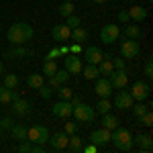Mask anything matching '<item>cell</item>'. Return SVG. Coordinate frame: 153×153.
Masks as SVG:
<instances>
[{
  "instance_id": "1",
  "label": "cell",
  "mask_w": 153,
  "mask_h": 153,
  "mask_svg": "<svg viewBox=\"0 0 153 153\" xmlns=\"http://www.w3.org/2000/svg\"><path fill=\"white\" fill-rule=\"evenodd\" d=\"M35 37V31H33V27L29 23H12L10 29H8V33H6V39L10 41V45H25V43H29L31 39Z\"/></svg>"
},
{
  "instance_id": "2",
  "label": "cell",
  "mask_w": 153,
  "mask_h": 153,
  "mask_svg": "<svg viewBox=\"0 0 153 153\" xmlns=\"http://www.w3.org/2000/svg\"><path fill=\"white\" fill-rule=\"evenodd\" d=\"M110 143L117 147L118 151H131L133 149V135H131L127 129H120V127H117V129L110 133Z\"/></svg>"
},
{
  "instance_id": "3",
  "label": "cell",
  "mask_w": 153,
  "mask_h": 153,
  "mask_svg": "<svg viewBox=\"0 0 153 153\" xmlns=\"http://www.w3.org/2000/svg\"><path fill=\"white\" fill-rule=\"evenodd\" d=\"M27 139L31 143H39V145H45L49 139V129L45 125H33L31 129H27Z\"/></svg>"
},
{
  "instance_id": "4",
  "label": "cell",
  "mask_w": 153,
  "mask_h": 153,
  "mask_svg": "<svg viewBox=\"0 0 153 153\" xmlns=\"http://www.w3.org/2000/svg\"><path fill=\"white\" fill-rule=\"evenodd\" d=\"M71 114L76 117V120H80V123H90V120H94L96 110H94V108H92L90 104L78 102V104H74V110H71Z\"/></svg>"
},
{
  "instance_id": "5",
  "label": "cell",
  "mask_w": 153,
  "mask_h": 153,
  "mask_svg": "<svg viewBox=\"0 0 153 153\" xmlns=\"http://www.w3.org/2000/svg\"><path fill=\"white\" fill-rule=\"evenodd\" d=\"M118 37H120V29H118V25H114V23H108L100 29V41H102L104 45L117 43Z\"/></svg>"
},
{
  "instance_id": "6",
  "label": "cell",
  "mask_w": 153,
  "mask_h": 153,
  "mask_svg": "<svg viewBox=\"0 0 153 153\" xmlns=\"http://www.w3.org/2000/svg\"><path fill=\"white\" fill-rule=\"evenodd\" d=\"M141 53V45H139V41L137 39H123V43H120V55L125 59H133L137 57Z\"/></svg>"
},
{
  "instance_id": "7",
  "label": "cell",
  "mask_w": 153,
  "mask_h": 153,
  "mask_svg": "<svg viewBox=\"0 0 153 153\" xmlns=\"http://www.w3.org/2000/svg\"><path fill=\"white\" fill-rule=\"evenodd\" d=\"M68 141H70V135H68L65 131H57V133L49 135V139H47V143L51 145V149H55V151L68 149Z\"/></svg>"
},
{
  "instance_id": "8",
  "label": "cell",
  "mask_w": 153,
  "mask_h": 153,
  "mask_svg": "<svg viewBox=\"0 0 153 153\" xmlns=\"http://www.w3.org/2000/svg\"><path fill=\"white\" fill-rule=\"evenodd\" d=\"M71 110H74L71 100H57L55 104L51 106L53 117H57V118H70L71 117Z\"/></svg>"
},
{
  "instance_id": "9",
  "label": "cell",
  "mask_w": 153,
  "mask_h": 153,
  "mask_svg": "<svg viewBox=\"0 0 153 153\" xmlns=\"http://www.w3.org/2000/svg\"><path fill=\"white\" fill-rule=\"evenodd\" d=\"M129 92L135 100H147L151 96V86H149V82H141L139 80V82L133 84V88H131Z\"/></svg>"
},
{
  "instance_id": "10",
  "label": "cell",
  "mask_w": 153,
  "mask_h": 153,
  "mask_svg": "<svg viewBox=\"0 0 153 153\" xmlns=\"http://www.w3.org/2000/svg\"><path fill=\"white\" fill-rule=\"evenodd\" d=\"M133 102H135V98L131 96V92L123 88V90H118V92H117L112 106H117L118 110H127V108H131V106H133Z\"/></svg>"
},
{
  "instance_id": "11",
  "label": "cell",
  "mask_w": 153,
  "mask_h": 153,
  "mask_svg": "<svg viewBox=\"0 0 153 153\" xmlns=\"http://www.w3.org/2000/svg\"><path fill=\"white\" fill-rule=\"evenodd\" d=\"M63 68H65V70L70 71V76H78V74H80V71H82V59L78 57V55H76V53H68V55H63Z\"/></svg>"
},
{
  "instance_id": "12",
  "label": "cell",
  "mask_w": 153,
  "mask_h": 153,
  "mask_svg": "<svg viewBox=\"0 0 153 153\" xmlns=\"http://www.w3.org/2000/svg\"><path fill=\"white\" fill-rule=\"evenodd\" d=\"M108 82H110L112 88L123 90V88L129 86V76H127V71H125V70H112V74L108 76Z\"/></svg>"
},
{
  "instance_id": "13",
  "label": "cell",
  "mask_w": 153,
  "mask_h": 153,
  "mask_svg": "<svg viewBox=\"0 0 153 153\" xmlns=\"http://www.w3.org/2000/svg\"><path fill=\"white\" fill-rule=\"evenodd\" d=\"M82 53H84V59H86V63H94V65H98V63L104 59V53H102V49L96 47V45L84 47V49H82Z\"/></svg>"
},
{
  "instance_id": "14",
  "label": "cell",
  "mask_w": 153,
  "mask_h": 153,
  "mask_svg": "<svg viewBox=\"0 0 153 153\" xmlns=\"http://www.w3.org/2000/svg\"><path fill=\"white\" fill-rule=\"evenodd\" d=\"M112 90H114V88L110 86L108 78H100V76H98V78L94 80V92L100 96V98H110Z\"/></svg>"
},
{
  "instance_id": "15",
  "label": "cell",
  "mask_w": 153,
  "mask_h": 153,
  "mask_svg": "<svg viewBox=\"0 0 153 153\" xmlns=\"http://www.w3.org/2000/svg\"><path fill=\"white\" fill-rule=\"evenodd\" d=\"M70 33H71V29L65 23L55 25V27L51 29V39L57 41V43H65V41H70Z\"/></svg>"
},
{
  "instance_id": "16",
  "label": "cell",
  "mask_w": 153,
  "mask_h": 153,
  "mask_svg": "<svg viewBox=\"0 0 153 153\" xmlns=\"http://www.w3.org/2000/svg\"><path fill=\"white\" fill-rule=\"evenodd\" d=\"M12 112L16 114V117H27V114H31V110H33V104H31V100H23V98H16V100H12Z\"/></svg>"
},
{
  "instance_id": "17",
  "label": "cell",
  "mask_w": 153,
  "mask_h": 153,
  "mask_svg": "<svg viewBox=\"0 0 153 153\" xmlns=\"http://www.w3.org/2000/svg\"><path fill=\"white\" fill-rule=\"evenodd\" d=\"M133 145H137L143 153H149L153 149V139L149 133H139V135L133 137Z\"/></svg>"
},
{
  "instance_id": "18",
  "label": "cell",
  "mask_w": 153,
  "mask_h": 153,
  "mask_svg": "<svg viewBox=\"0 0 153 153\" xmlns=\"http://www.w3.org/2000/svg\"><path fill=\"white\" fill-rule=\"evenodd\" d=\"M110 133L112 131L108 129H98V131H92V135H90V143H94L96 147H102V145H108L110 143Z\"/></svg>"
},
{
  "instance_id": "19",
  "label": "cell",
  "mask_w": 153,
  "mask_h": 153,
  "mask_svg": "<svg viewBox=\"0 0 153 153\" xmlns=\"http://www.w3.org/2000/svg\"><path fill=\"white\" fill-rule=\"evenodd\" d=\"M29 55H33V51L31 49H27L25 45H12L6 53H4V57L6 59H14V57H29Z\"/></svg>"
},
{
  "instance_id": "20",
  "label": "cell",
  "mask_w": 153,
  "mask_h": 153,
  "mask_svg": "<svg viewBox=\"0 0 153 153\" xmlns=\"http://www.w3.org/2000/svg\"><path fill=\"white\" fill-rule=\"evenodd\" d=\"M147 8L145 6H131L129 8V16H131V21H135V23H143L145 19H147Z\"/></svg>"
},
{
  "instance_id": "21",
  "label": "cell",
  "mask_w": 153,
  "mask_h": 153,
  "mask_svg": "<svg viewBox=\"0 0 153 153\" xmlns=\"http://www.w3.org/2000/svg\"><path fill=\"white\" fill-rule=\"evenodd\" d=\"M16 98H19L16 90H10L6 86H0V102L2 104H10L12 100H16Z\"/></svg>"
},
{
  "instance_id": "22",
  "label": "cell",
  "mask_w": 153,
  "mask_h": 153,
  "mask_svg": "<svg viewBox=\"0 0 153 153\" xmlns=\"http://www.w3.org/2000/svg\"><path fill=\"white\" fill-rule=\"evenodd\" d=\"M112 70H114V68H112V59L108 57V55H104V59L98 63V71H100V76H102V78H108V76L112 74Z\"/></svg>"
},
{
  "instance_id": "23",
  "label": "cell",
  "mask_w": 153,
  "mask_h": 153,
  "mask_svg": "<svg viewBox=\"0 0 153 153\" xmlns=\"http://www.w3.org/2000/svg\"><path fill=\"white\" fill-rule=\"evenodd\" d=\"M86 39H88V33H86V29H82V25L76 27V29H71L70 41H74V43H84Z\"/></svg>"
},
{
  "instance_id": "24",
  "label": "cell",
  "mask_w": 153,
  "mask_h": 153,
  "mask_svg": "<svg viewBox=\"0 0 153 153\" xmlns=\"http://www.w3.org/2000/svg\"><path fill=\"white\" fill-rule=\"evenodd\" d=\"M102 127L108 129V131H114L118 127V117L110 114V112H104V114H102Z\"/></svg>"
},
{
  "instance_id": "25",
  "label": "cell",
  "mask_w": 153,
  "mask_h": 153,
  "mask_svg": "<svg viewBox=\"0 0 153 153\" xmlns=\"http://www.w3.org/2000/svg\"><path fill=\"white\" fill-rule=\"evenodd\" d=\"M82 74L86 80H96L98 76H100V71H98V65H94V63H86V68H82Z\"/></svg>"
},
{
  "instance_id": "26",
  "label": "cell",
  "mask_w": 153,
  "mask_h": 153,
  "mask_svg": "<svg viewBox=\"0 0 153 153\" xmlns=\"http://www.w3.org/2000/svg\"><path fill=\"white\" fill-rule=\"evenodd\" d=\"M125 37L127 39H141L143 37V31L139 25H127L125 27Z\"/></svg>"
},
{
  "instance_id": "27",
  "label": "cell",
  "mask_w": 153,
  "mask_h": 153,
  "mask_svg": "<svg viewBox=\"0 0 153 153\" xmlns=\"http://www.w3.org/2000/svg\"><path fill=\"white\" fill-rule=\"evenodd\" d=\"M10 135L16 141H25V139H27V127H25V125H12Z\"/></svg>"
},
{
  "instance_id": "28",
  "label": "cell",
  "mask_w": 153,
  "mask_h": 153,
  "mask_svg": "<svg viewBox=\"0 0 153 153\" xmlns=\"http://www.w3.org/2000/svg\"><path fill=\"white\" fill-rule=\"evenodd\" d=\"M43 78H45V76H43V74H31V76H29V78H27V84H29V88H41V86H43V84H45V80H43Z\"/></svg>"
},
{
  "instance_id": "29",
  "label": "cell",
  "mask_w": 153,
  "mask_h": 153,
  "mask_svg": "<svg viewBox=\"0 0 153 153\" xmlns=\"http://www.w3.org/2000/svg\"><path fill=\"white\" fill-rule=\"evenodd\" d=\"M55 71H57L55 59H45V61H43V76H45V78H51Z\"/></svg>"
},
{
  "instance_id": "30",
  "label": "cell",
  "mask_w": 153,
  "mask_h": 153,
  "mask_svg": "<svg viewBox=\"0 0 153 153\" xmlns=\"http://www.w3.org/2000/svg\"><path fill=\"white\" fill-rule=\"evenodd\" d=\"M110 108H112V102L108 100V98H100L98 102H96V112H100V114H104V112H110Z\"/></svg>"
},
{
  "instance_id": "31",
  "label": "cell",
  "mask_w": 153,
  "mask_h": 153,
  "mask_svg": "<svg viewBox=\"0 0 153 153\" xmlns=\"http://www.w3.org/2000/svg\"><path fill=\"white\" fill-rule=\"evenodd\" d=\"M82 147H84L82 139H80L78 135H70V141H68V149H71V151L76 153V151H82Z\"/></svg>"
},
{
  "instance_id": "32",
  "label": "cell",
  "mask_w": 153,
  "mask_h": 153,
  "mask_svg": "<svg viewBox=\"0 0 153 153\" xmlns=\"http://www.w3.org/2000/svg\"><path fill=\"white\" fill-rule=\"evenodd\" d=\"M74 14V4H71V0H63V4H59V16H70Z\"/></svg>"
},
{
  "instance_id": "33",
  "label": "cell",
  "mask_w": 153,
  "mask_h": 153,
  "mask_svg": "<svg viewBox=\"0 0 153 153\" xmlns=\"http://www.w3.org/2000/svg\"><path fill=\"white\" fill-rule=\"evenodd\" d=\"M4 86L10 88V90H14V88L19 86V76H14V74H6V76H4Z\"/></svg>"
},
{
  "instance_id": "34",
  "label": "cell",
  "mask_w": 153,
  "mask_h": 153,
  "mask_svg": "<svg viewBox=\"0 0 153 153\" xmlns=\"http://www.w3.org/2000/svg\"><path fill=\"white\" fill-rule=\"evenodd\" d=\"M53 78H55L59 84H65L68 80H70V71L65 70V68H63V70H59V68H57V71L53 74Z\"/></svg>"
},
{
  "instance_id": "35",
  "label": "cell",
  "mask_w": 153,
  "mask_h": 153,
  "mask_svg": "<svg viewBox=\"0 0 153 153\" xmlns=\"http://www.w3.org/2000/svg\"><path fill=\"white\" fill-rule=\"evenodd\" d=\"M55 92H57L59 100H70L71 96H74V92H71V88H63V84L59 86V88H57V90H55Z\"/></svg>"
},
{
  "instance_id": "36",
  "label": "cell",
  "mask_w": 153,
  "mask_h": 153,
  "mask_svg": "<svg viewBox=\"0 0 153 153\" xmlns=\"http://www.w3.org/2000/svg\"><path fill=\"white\" fill-rule=\"evenodd\" d=\"M65 25L70 27V29H76V27H80L82 21H80V16L78 14H70V16H65Z\"/></svg>"
},
{
  "instance_id": "37",
  "label": "cell",
  "mask_w": 153,
  "mask_h": 153,
  "mask_svg": "<svg viewBox=\"0 0 153 153\" xmlns=\"http://www.w3.org/2000/svg\"><path fill=\"white\" fill-rule=\"evenodd\" d=\"M37 90H39V96H41V98H45V100L51 98V94H53V88L47 86V84H43V86H41V88H37Z\"/></svg>"
},
{
  "instance_id": "38",
  "label": "cell",
  "mask_w": 153,
  "mask_h": 153,
  "mask_svg": "<svg viewBox=\"0 0 153 153\" xmlns=\"http://www.w3.org/2000/svg\"><path fill=\"white\" fill-rule=\"evenodd\" d=\"M143 74L147 76V80L153 78V59L151 57H147V61H145V70H143Z\"/></svg>"
},
{
  "instance_id": "39",
  "label": "cell",
  "mask_w": 153,
  "mask_h": 153,
  "mask_svg": "<svg viewBox=\"0 0 153 153\" xmlns=\"http://www.w3.org/2000/svg\"><path fill=\"white\" fill-rule=\"evenodd\" d=\"M139 123H141V125H145V127H151V125H153V114L147 110L145 114H141V117H139Z\"/></svg>"
},
{
  "instance_id": "40",
  "label": "cell",
  "mask_w": 153,
  "mask_h": 153,
  "mask_svg": "<svg viewBox=\"0 0 153 153\" xmlns=\"http://www.w3.org/2000/svg\"><path fill=\"white\" fill-rule=\"evenodd\" d=\"M31 149H33V143L29 141V139L21 141V145H19V151L21 153H31Z\"/></svg>"
},
{
  "instance_id": "41",
  "label": "cell",
  "mask_w": 153,
  "mask_h": 153,
  "mask_svg": "<svg viewBox=\"0 0 153 153\" xmlns=\"http://www.w3.org/2000/svg\"><path fill=\"white\" fill-rule=\"evenodd\" d=\"M65 133H68V135H76V133H78V125H76V123H74V120H68V123H65Z\"/></svg>"
},
{
  "instance_id": "42",
  "label": "cell",
  "mask_w": 153,
  "mask_h": 153,
  "mask_svg": "<svg viewBox=\"0 0 153 153\" xmlns=\"http://www.w3.org/2000/svg\"><path fill=\"white\" fill-rule=\"evenodd\" d=\"M112 68L114 70H125V57H114L112 59Z\"/></svg>"
},
{
  "instance_id": "43",
  "label": "cell",
  "mask_w": 153,
  "mask_h": 153,
  "mask_svg": "<svg viewBox=\"0 0 153 153\" xmlns=\"http://www.w3.org/2000/svg\"><path fill=\"white\" fill-rule=\"evenodd\" d=\"M82 43H71L70 45V53H76V55H80V53H82Z\"/></svg>"
},
{
  "instance_id": "44",
  "label": "cell",
  "mask_w": 153,
  "mask_h": 153,
  "mask_svg": "<svg viewBox=\"0 0 153 153\" xmlns=\"http://www.w3.org/2000/svg\"><path fill=\"white\" fill-rule=\"evenodd\" d=\"M131 16H129V10H120L118 12V23H129Z\"/></svg>"
},
{
  "instance_id": "45",
  "label": "cell",
  "mask_w": 153,
  "mask_h": 153,
  "mask_svg": "<svg viewBox=\"0 0 153 153\" xmlns=\"http://www.w3.org/2000/svg\"><path fill=\"white\" fill-rule=\"evenodd\" d=\"M59 55H61V53H59V47H53V49L47 53V55H45V59H57Z\"/></svg>"
},
{
  "instance_id": "46",
  "label": "cell",
  "mask_w": 153,
  "mask_h": 153,
  "mask_svg": "<svg viewBox=\"0 0 153 153\" xmlns=\"http://www.w3.org/2000/svg\"><path fill=\"white\" fill-rule=\"evenodd\" d=\"M10 127H12V123H10V118H8V117L0 118V129H10Z\"/></svg>"
},
{
  "instance_id": "47",
  "label": "cell",
  "mask_w": 153,
  "mask_h": 153,
  "mask_svg": "<svg viewBox=\"0 0 153 153\" xmlns=\"http://www.w3.org/2000/svg\"><path fill=\"white\" fill-rule=\"evenodd\" d=\"M47 86H51V88H53V90H57L59 86H61V84L57 82V80H55V78H53V76H51V78H47Z\"/></svg>"
},
{
  "instance_id": "48",
  "label": "cell",
  "mask_w": 153,
  "mask_h": 153,
  "mask_svg": "<svg viewBox=\"0 0 153 153\" xmlns=\"http://www.w3.org/2000/svg\"><path fill=\"white\" fill-rule=\"evenodd\" d=\"M96 149H98V147H96L94 143H92V145H88V147H82L84 153H96Z\"/></svg>"
},
{
  "instance_id": "49",
  "label": "cell",
  "mask_w": 153,
  "mask_h": 153,
  "mask_svg": "<svg viewBox=\"0 0 153 153\" xmlns=\"http://www.w3.org/2000/svg\"><path fill=\"white\" fill-rule=\"evenodd\" d=\"M59 53H61V55H68V53H70V47H68V45H61V47H59Z\"/></svg>"
},
{
  "instance_id": "50",
  "label": "cell",
  "mask_w": 153,
  "mask_h": 153,
  "mask_svg": "<svg viewBox=\"0 0 153 153\" xmlns=\"http://www.w3.org/2000/svg\"><path fill=\"white\" fill-rule=\"evenodd\" d=\"M92 2H96V4H104L106 0H92Z\"/></svg>"
},
{
  "instance_id": "51",
  "label": "cell",
  "mask_w": 153,
  "mask_h": 153,
  "mask_svg": "<svg viewBox=\"0 0 153 153\" xmlns=\"http://www.w3.org/2000/svg\"><path fill=\"white\" fill-rule=\"evenodd\" d=\"M0 76H2V61H0Z\"/></svg>"
},
{
  "instance_id": "52",
  "label": "cell",
  "mask_w": 153,
  "mask_h": 153,
  "mask_svg": "<svg viewBox=\"0 0 153 153\" xmlns=\"http://www.w3.org/2000/svg\"><path fill=\"white\" fill-rule=\"evenodd\" d=\"M147 2H151V0H147Z\"/></svg>"
},
{
  "instance_id": "53",
  "label": "cell",
  "mask_w": 153,
  "mask_h": 153,
  "mask_svg": "<svg viewBox=\"0 0 153 153\" xmlns=\"http://www.w3.org/2000/svg\"><path fill=\"white\" fill-rule=\"evenodd\" d=\"M0 31H2V27H0Z\"/></svg>"
},
{
  "instance_id": "54",
  "label": "cell",
  "mask_w": 153,
  "mask_h": 153,
  "mask_svg": "<svg viewBox=\"0 0 153 153\" xmlns=\"http://www.w3.org/2000/svg\"><path fill=\"white\" fill-rule=\"evenodd\" d=\"M125 2H129V0H125Z\"/></svg>"
}]
</instances>
